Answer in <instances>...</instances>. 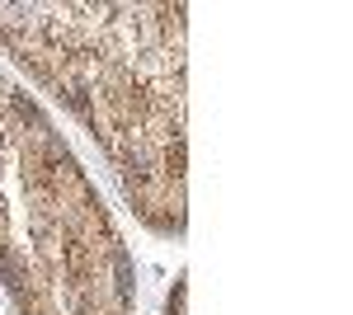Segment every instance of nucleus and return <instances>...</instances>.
Returning a JSON list of instances; mask_svg holds the SVG:
<instances>
[{"label":"nucleus","mask_w":353,"mask_h":315,"mask_svg":"<svg viewBox=\"0 0 353 315\" xmlns=\"http://www.w3.org/2000/svg\"><path fill=\"white\" fill-rule=\"evenodd\" d=\"M0 48L94 141L137 221L189 226V5L0 0Z\"/></svg>","instance_id":"1"},{"label":"nucleus","mask_w":353,"mask_h":315,"mask_svg":"<svg viewBox=\"0 0 353 315\" xmlns=\"http://www.w3.org/2000/svg\"><path fill=\"white\" fill-rule=\"evenodd\" d=\"M0 292L19 315H137V263L52 113L0 71Z\"/></svg>","instance_id":"2"},{"label":"nucleus","mask_w":353,"mask_h":315,"mask_svg":"<svg viewBox=\"0 0 353 315\" xmlns=\"http://www.w3.org/2000/svg\"><path fill=\"white\" fill-rule=\"evenodd\" d=\"M161 315H189V278H174V287H170V296H165Z\"/></svg>","instance_id":"3"}]
</instances>
